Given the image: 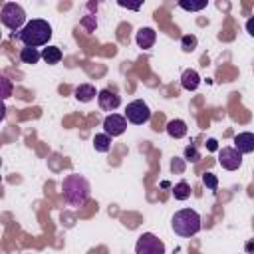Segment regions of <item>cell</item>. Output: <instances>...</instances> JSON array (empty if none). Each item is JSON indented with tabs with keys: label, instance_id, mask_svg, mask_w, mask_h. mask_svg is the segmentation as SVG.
<instances>
[{
	"label": "cell",
	"instance_id": "6da1fadb",
	"mask_svg": "<svg viewBox=\"0 0 254 254\" xmlns=\"http://www.w3.org/2000/svg\"><path fill=\"white\" fill-rule=\"evenodd\" d=\"M89 192H91V187L87 183V179L83 175H77V173H71V175H65L64 181H62V194H64V200L69 204V206H83L89 198Z\"/></svg>",
	"mask_w": 254,
	"mask_h": 254
},
{
	"label": "cell",
	"instance_id": "7a4b0ae2",
	"mask_svg": "<svg viewBox=\"0 0 254 254\" xmlns=\"http://www.w3.org/2000/svg\"><path fill=\"white\" fill-rule=\"evenodd\" d=\"M18 40L26 46V48H38V46H46L52 38V26L46 20H30L26 22V26L16 34Z\"/></svg>",
	"mask_w": 254,
	"mask_h": 254
},
{
	"label": "cell",
	"instance_id": "3957f363",
	"mask_svg": "<svg viewBox=\"0 0 254 254\" xmlns=\"http://www.w3.org/2000/svg\"><path fill=\"white\" fill-rule=\"evenodd\" d=\"M171 226L175 230V234L183 236V238H190L194 236L200 228H202V220H200V214L192 208H181L173 214L171 218Z\"/></svg>",
	"mask_w": 254,
	"mask_h": 254
},
{
	"label": "cell",
	"instance_id": "277c9868",
	"mask_svg": "<svg viewBox=\"0 0 254 254\" xmlns=\"http://www.w3.org/2000/svg\"><path fill=\"white\" fill-rule=\"evenodd\" d=\"M0 20L2 24L12 30V32H20L24 26H26V12L20 4L16 2H6L0 10Z\"/></svg>",
	"mask_w": 254,
	"mask_h": 254
},
{
	"label": "cell",
	"instance_id": "5b68a950",
	"mask_svg": "<svg viewBox=\"0 0 254 254\" xmlns=\"http://www.w3.org/2000/svg\"><path fill=\"white\" fill-rule=\"evenodd\" d=\"M135 254H165V242L153 232H143L137 238Z\"/></svg>",
	"mask_w": 254,
	"mask_h": 254
},
{
	"label": "cell",
	"instance_id": "8992f818",
	"mask_svg": "<svg viewBox=\"0 0 254 254\" xmlns=\"http://www.w3.org/2000/svg\"><path fill=\"white\" fill-rule=\"evenodd\" d=\"M123 117H125L127 121L135 123V125H143V123H147V121L151 119V109H149V105H147L143 99H135V101L127 103Z\"/></svg>",
	"mask_w": 254,
	"mask_h": 254
},
{
	"label": "cell",
	"instance_id": "52a82bcc",
	"mask_svg": "<svg viewBox=\"0 0 254 254\" xmlns=\"http://www.w3.org/2000/svg\"><path fill=\"white\" fill-rule=\"evenodd\" d=\"M125 129H127V119H125L123 115H119V113H109V115L103 119V133L109 135L111 139L123 135Z\"/></svg>",
	"mask_w": 254,
	"mask_h": 254
},
{
	"label": "cell",
	"instance_id": "ba28073f",
	"mask_svg": "<svg viewBox=\"0 0 254 254\" xmlns=\"http://www.w3.org/2000/svg\"><path fill=\"white\" fill-rule=\"evenodd\" d=\"M218 165L226 171H236L242 165V155L234 147H222L218 151Z\"/></svg>",
	"mask_w": 254,
	"mask_h": 254
},
{
	"label": "cell",
	"instance_id": "9c48e42d",
	"mask_svg": "<svg viewBox=\"0 0 254 254\" xmlns=\"http://www.w3.org/2000/svg\"><path fill=\"white\" fill-rule=\"evenodd\" d=\"M97 103L103 111H113L121 105V97L115 93V91H109V89H101L97 91Z\"/></svg>",
	"mask_w": 254,
	"mask_h": 254
},
{
	"label": "cell",
	"instance_id": "30bf717a",
	"mask_svg": "<svg viewBox=\"0 0 254 254\" xmlns=\"http://www.w3.org/2000/svg\"><path fill=\"white\" fill-rule=\"evenodd\" d=\"M232 143H234L232 147H234L240 155H248V153L254 151V133H250V131L238 133V135H234Z\"/></svg>",
	"mask_w": 254,
	"mask_h": 254
},
{
	"label": "cell",
	"instance_id": "8fae6325",
	"mask_svg": "<svg viewBox=\"0 0 254 254\" xmlns=\"http://www.w3.org/2000/svg\"><path fill=\"white\" fill-rule=\"evenodd\" d=\"M135 40H137L139 48L149 50V48H153V44H155V40H157V32H155L153 28H141V30L137 32Z\"/></svg>",
	"mask_w": 254,
	"mask_h": 254
},
{
	"label": "cell",
	"instance_id": "7c38bea8",
	"mask_svg": "<svg viewBox=\"0 0 254 254\" xmlns=\"http://www.w3.org/2000/svg\"><path fill=\"white\" fill-rule=\"evenodd\" d=\"M181 85L187 91H194L200 85V75L194 69H185L183 75H181Z\"/></svg>",
	"mask_w": 254,
	"mask_h": 254
},
{
	"label": "cell",
	"instance_id": "4fadbf2b",
	"mask_svg": "<svg viewBox=\"0 0 254 254\" xmlns=\"http://www.w3.org/2000/svg\"><path fill=\"white\" fill-rule=\"evenodd\" d=\"M165 129H167L169 137H173V139H183L187 135V123L183 119H171Z\"/></svg>",
	"mask_w": 254,
	"mask_h": 254
},
{
	"label": "cell",
	"instance_id": "5bb4252c",
	"mask_svg": "<svg viewBox=\"0 0 254 254\" xmlns=\"http://www.w3.org/2000/svg\"><path fill=\"white\" fill-rule=\"evenodd\" d=\"M73 95H75V99H77V101L87 103V101H91V99L97 95V91H95V87H93L91 83H81V85H77V87H75Z\"/></svg>",
	"mask_w": 254,
	"mask_h": 254
},
{
	"label": "cell",
	"instance_id": "9a60e30c",
	"mask_svg": "<svg viewBox=\"0 0 254 254\" xmlns=\"http://www.w3.org/2000/svg\"><path fill=\"white\" fill-rule=\"evenodd\" d=\"M62 50L58 48V46H48V48H44L42 52H40V58L46 62V64H50V65H54V64H58L60 60H62Z\"/></svg>",
	"mask_w": 254,
	"mask_h": 254
},
{
	"label": "cell",
	"instance_id": "2e32d148",
	"mask_svg": "<svg viewBox=\"0 0 254 254\" xmlns=\"http://www.w3.org/2000/svg\"><path fill=\"white\" fill-rule=\"evenodd\" d=\"M93 147H95V151H99V153H107V151L111 149V137L105 135V133H97V135L93 137Z\"/></svg>",
	"mask_w": 254,
	"mask_h": 254
},
{
	"label": "cell",
	"instance_id": "e0dca14e",
	"mask_svg": "<svg viewBox=\"0 0 254 254\" xmlns=\"http://www.w3.org/2000/svg\"><path fill=\"white\" fill-rule=\"evenodd\" d=\"M173 196H175L177 200H187V198L190 196V185H189L187 181L177 183V185L173 187Z\"/></svg>",
	"mask_w": 254,
	"mask_h": 254
},
{
	"label": "cell",
	"instance_id": "ac0fdd59",
	"mask_svg": "<svg viewBox=\"0 0 254 254\" xmlns=\"http://www.w3.org/2000/svg\"><path fill=\"white\" fill-rule=\"evenodd\" d=\"M20 60L24 64H38V60H40L38 48H22L20 50Z\"/></svg>",
	"mask_w": 254,
	"mask_h": 254
},
{
	"label": "cell",
	"instance_id": "d6986e66",
	"mask_svg": "<svg viewBox=\"0 0 254 254\" xmlns=\"http://www.w3.org/2000/svg\"><path fill=\"white\" fill-rule=\"evenodd\" d=\"M12 91H14L12 81L4 73H0V99H8L12 95Z\"/></svg>",
	"mask_w": 254,
	"mask_h": 254
},
{
	"label": "cell",
	"instance_id": "ffe728a7",
	"mask_svg": "<svg viewBox=\"0 0 254 254\" xmlns=\"http://www.w3.org/2000/svg\"><path fill=\"white\" fill-rule=\"evenodd\" d=\"M196 44H198V40H196V36H192V34H187V36L181 38V48H183L185 52H192V50L196 48Z\"/></svg>",
	"mask_w": 254,
	"mask_h": 254
},
{
	"label": "cell",
	"instance_id": "44dd1931",
	"mask_svg": "<svg viewBox=\"0 0 254 254\" xmlns=\"http://www.w3.org/2000/svg\"><path fill=\"white\" fill-rule=\"evenodd\" d=\"M179 8L189 10V12H198V10L206 8V0H202V2H185V0H181L179 2Z\"/></svg>",
	"mask_w": 254,
	"mask_h": 254
},
{
	"label": "cell",
	"instance_id": "7402d4cb",
	"mask_svg": "<svg viewBox=\"0 0 254 254\" xmlns=\"http://www.w3.org/2000/svg\"><path fill=\"white\" fill-rule=\"evenodd\" d=\"M200 159V153L196 149V145H189L185 147V161H190V163H196Z\"/></svg>",
	"mask_w": 254,
	"mask_h": 254
},
{
	"label": "cell",
	"instance_id": "603a6c76",
	"mask_svg": "<svg viewBox=\"0 0 254 254\" xmlns=\"http://www.w3.org/2000/svg\"><path fill=\"white\" fill-rule=\"evenodd\" d=\"M202 183H204L208 189H212V190H216V187H218V179H216L212 173H204V175H202Z\"/></svg>",
	"mask_w": 254,
	"mask_h": 254
},
{
	"label": "cell",
	"instance_id": "cb8c5ba5",
	"mask_svg": "<svg viewBox=\"0 0 254 254\" xmlns=\"http://www.w3.org/2000/svg\"><path fill=\"white\" fill-rule=\"evenodd\" d=\"M121 8H129V10H139L141 8V4H127V2H117Z\"/></svg>",
	"mask_w": 254,
	"mask_h": 254
},
{
	"label": "cell",
	"instance_id": "d4e9b609",
	"mask_svg": "<svg viewBox=\"0 0 254 254\" xmlns=\"http://www.w3.org/2000/svg\"><path fill=\"white\" fill-rule=\"evenodd\" d=\"M206 149H208V151H216V149H218L216 139H208V141H206Z\"/></svg>",
	"mask_w": 254,
	"mask_h": 254
},
{
	"label": "cell",
	"instance_id": "484cf974",
	"mask_svg": "<svg viewBox=\"0 0 254 254\" xmlns=\"http://www.w3.org/2000/svg\"><path fill=\"white\" fill-rule=\"evenodd\" d=\"M246 30H248L250 36H254V18H248V22H246Z\"/></svg>",
	"mask_w": 254,
	"mask_h": 254
},
{
	"label": "cell",
	"instance_id": "4316f807",
	"mask_svg": "<svg viewBox=\"0 0 254 254\" xmlns=\"http://www.w3.org/2000/svg\"><path fill=\"white\" fill-rule=\"evenodd\" d=\"M6 117V105H4V99H0V121H4Z\"/></svg>",
	"mask_w": 254,
	"mask_h": 254
},
{
	"label": "cell",
	"instance_id": "83f0119b",
	"mask_svg": "<svg viewBox=\"0 0 254 254\" xmlns=\"http://www.w3.org/2000/svg\"><path fill=\"white\" fill-rule=\"evenodd\" d=\"M0 40H2V32H0Z\"/></svg>",
	"mask_w": 254,
	"mask_h": 254
}]
</instances>
